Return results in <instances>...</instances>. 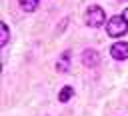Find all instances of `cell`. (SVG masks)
Returning <instances> with one entry per match:
<instances>
[{
	"label": "cell",
	"instance_id": "1",
	"mask_svg": "<svg viewBox=\"0 0 128 116\" xmlns=\"http://www.w3.org/2000/svg\"><path fill=\"white\" fill-rule=\"evenodd\" d=\"M106 32H108V36H112V38L124 36V34L128 32V20H126V16H112V18L108 20Z\"/></svg>",
	"mask_w": 128,
	"mask_h": 116
},
{
	"label": "cell",
	"instance_id": "2",
	"mask_svg": "<svg viewBox=\"0 0 128 116\" xmlns=\"http://www.w3.org/2000/svg\"><path fill=\"white\" fill-rule=\"evenodd\" d=\"M104 20H106V14H104L102 6H98V4L88 6V10H86V14H84V22H86V26L96 28V26H102Z\"/></svg>",
	"mask_w": 128,
	"mask_h": 116
},
{
	"label": "cell",
	"instance_id": "3",
	"mask_svg": "<svg viewBox=\"0 0 128 116\" xmlns=\"http://www.w3.org/2000/svg\"><path fill=\"white\" fill-rule=\"evenodd\" d=\"M80 58H82V64H84L86 68H94V66L100 64V54H98L96 50H92V48H86Z\"/></svg>",
	"mask_w": 128,
	"mask_h": 116
},
{
	"label": "cell",
	"instance_id": "4",
	"mask_svg": "<svg viewBox=\"0 0 128 116\" xmlns=\"http://www.w3.org/2000/svg\"><path fill=\"white\" fill-rule=\"evenodd\" d=\"M110 54L114 60H126L128 58V42H114L110 48Z\"/></svg>",
	"mask_w": 128,
	"mask_h": 116
},
{
	"label": "cell",
	"instance_id": "5",
	"mask_svg": "<svg viewBox=\"0 0 128 116\" xmlns=\"http://www.w3.org/2000/svg\"><path fill=\"white\" fill-rule=\"evenodd\" d=\"M68 66H70V52H64L60 56V60L56 62V70L58 72H68Z\"/></svg>",
	"mask_w": 128,
	"mask_h": 116
},
{
	"label": "cell",
	"instance_id": "6",
	"mask_svg": "<svg viewBox=\"0 0 128 116\" xmlns=\"http://www.w3.org/2000/svg\"><path fill=\"white\" fill-rule=\"evenodd\" d=\"M18 4L24 12H34L38 8V0H18Z\"/></svg>",
	"mask_w": 128,
	"mask_h": 116
},
{
	"label": "cell",
	"instance_id": "7",
	"mask_svg": "<svg viewBox=\"0 0 128 116\" xmlns=\"http://www.w3.org/2000/svg\"><path fill=\"white\" fill-rule=\"evenodd\" d=\"M72 96H74V88H72V86H64V88L60 90V94H58V100H60V102H68Z\"/></svg>",
	"mask_w": 128,
	"mask_h": 116
},
{
	"label": "cell",
	"instance_id": "8",
	"mask_svg": "<svg viewBox=\"0 0 128 116\" xmlns=\"http://www.w3.org/2000/svg\"><path fill=\"white\" fill-rule=\"evenodd\" d=\"M0 32H2V34H0V44L4 46V44L8 42V38H10V32H8V24H6V22L0 24Z\"/></svg>",
	"mask_w": 128,
	"mask_h": 116
},
{
	"label": "cell",
	"instance_id": "9",
	"mask_svg": "<svg viewBox=\"0 0 128 116\" xmlns=\"http://www.w3.org/2000/svg\"><path fill=\"white\" fill-rule=\"evenodd\" d=\"M126 20H128V8H126Z\"/></svg>",
	"mask_w": 128,
	"mask_h": 116
}]
</instances>
